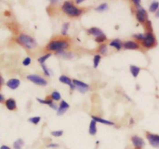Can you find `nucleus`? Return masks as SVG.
<instances>
[{
	"mask_svg": "<svg viewBox=\"0 0 159 149\" xmlns=\"http://www.w3.org/2000/svg\"><path fill=\"white\" fill-rule=\"evenodd\" d=\"M17 41H18V43L22 44L24 46H25V47L29 49V50L33 49V48H35L37 46V43L34 40V39L26 35V34L19 35L18 39H17Z\"/></svg>",
	"mask_w": 159,
	"mask_h": 149,
	"instance_id": "f257e3e1",
	"label": "nucleus"
},
{
	"mask_svg": "<svg viewBox=\"0 0 159 149\" xmlns=\"http://www.w3.org/2000/svg\"><path fill=\"white\" fill-rule=\"evenodd\" d=\"M62 10L64 13L71 16H78L82 13V10H78L71 2H65L62 5Z\"/></svg>",
	"mask_w": 159,
	"mask_h": 149,
	"instance_id": "f03ea898",
	"label": "nucleus"
},
{
	"mask_svg": "<svg viewBox=\"0 0 159 149\" xmlns=\"http://www.w3.org/2000/svg\"><path fill=\"white\" fill-rule=\"evenodd\" d=\"M68 47V43L64 40L52 41L48 45V49L51 51H63V50Z\"/></svg>",
	"mask_w": 159,
	"mask_h": 149,
	"instance_id": "7ed1b4c3",
	"label": "nucleus"
},
{
	"mask_svg": "<svg viewBox=\"0 0 159 149\" xmlns=\"http://www.w3.org/2000/svg\"><path fill=\"white\" fill-rule=\"evenodd\" d=\"M27 80H29L31 82H33V83H36L37 85L41 86H46L48 84V82L45 79H44L43 77L38 76V75H29L27 76Z\"/></svg>",
	"mask_w": 159,
	"mask_h": 149,
	"instance_id": "20e7f679",
	"label": "nucleus"
},
{
	"mask_svg": "<svg viewBox=\"0 0 159 149\" xmlns=\"http://www.w3.org/2000/svg\"><path fill=\"white\" fill-rule=\"evenodd\" d=\"M147 139L148 140L150 144L155 148H159V135L147 133Z\"/></svg>",
	"mask_w": 159,
	"mask_h": 149,
	"instance_id": "39448f33",
	"label": "nucleus"
},
{
	"mask_svg": "<svg viewBox=\"0 0 159 149\" xmlns=\"http://www.w3.org/2000/svg\"><path fill=\"white\" fill-rule=\"evenodd\" d=\"M154 43H155V38L153 34L151 33H147L145 35L144 40L143 41V45L145 47L150 48L154 45Z\"/></svg>",
	"mask_w": 159,
	"mask_h": 149,
	"instance_id": "423d86ee",
	"label": "nucleus"
},
{
	"mask_svg": "<svg viewBox=\"0 0 159 149\" xmlns=\"http://www.w3.org/2000/svg\"><path fill=\"white\" fill-rule=\"evenodd\" d=\"M137 19L140 23H144L145 20L147 19V12L144 9H143L141 6L137 7V14H136Z\"/></svg>",
	"mask_w": 159,
	"mask_h": 149,
	"instance_id": "0eeeda50",
	"label": "nucleus"
},
{
	"mask_svg": "<svg viewBox=\"0 0 159 149\" xmlns=\"http://www.w3.org/2000/svg\"><path fill=\"white\" fill-rule=\"evenodd\" d=\"M131 141H132L133 146L135 147L136 148L140 149L145 145V143L144 141V140H143L141 137L137 136V135H134V136L132 137V138H131Z\"/></svg>",
	"mask_w": 159,
	"mask_h": 149,
	"instance_id": "6e6552de",
	"label": "nucleus"
},
{
	"mask_svg": "<svg viewBox=\"0 0 159 149\" xmlns=\"http://www.w3.org/2000/svg\"><path fill=\"white\" fill-rule=\"evenodd\" d=\"M72 82H73L74 85L78 88V90H79L80 92L86 93V91L88 90V85L84 83V82L79 81H78V80H73Z\"/></svg>",
	"mask_w": 159,
	"mask_h": 149,
	"instance_id": "1a4fd4ad",
	"label": "nucleus"
},
{
	"mask_svg": "<svg viewBox=\"0 0 159 149\" xmlns=\"http://www.w3.org/2000/svg\"><path fill=\"white\" fill-rule=\"evenodd\" d=\"M59 81L60 82H62L63 83H65V84H68V85L71 87V90H74V89H75V86L74 85L73 82L70 80V78H68V77L64 76V75H62L59 77Z\"/></svg>",
	"mask_w": 159,
	"mask_h": 149,
	"instance_id": "9d476101",
	"label": "nucleus"
},
{
	"mask_svg": "<svg viewBox=\"0 0 159 149\" xmlns=\"http://www.w3.org/2000/svg\"><path fill=\"white\" fill-rule=\"evenodd\" d=\"M69 108V104L68 103L64 101V100H62V103L60 104L59 108L57 109V115H62L65 113V111Z\"/></svg>",
	"mask_w": 159,
	"mask_h": 149,
	"instance_id": "9b49d317",
	"label": "nucleus"
},
{
	"mask_svg": "<svg viewBox=\"0 0 159 149\" xmlns=\"http://www.w3.org/2000/svg\"><path fill=\"white\" fill-rule=\"evenodd\" d=\"M20 84V81L18 79H10L6 83V85L12 90H16Z\"/></svg>",
	"mask_w": 159,
	"mask_h": 149,
	"instance_id": "f8f14e48",
	"label": "nucleus"
},
{
	"mask_svg": "<svg viewBox=\"0 0 159 149\" xmlns=\"http://www.w3.org/2000/svg\"><path fill=\"white\" fill-rule=\"evenodd\" d=\"M88 33L91 34V35L94 36L95 37H99L100 36H102V34H104L103 32H102L100 29L96 28V27H93V28H90L88 30Z\"/></svg>",
	"mask_w": 159,
	"mask_h": 149,
	"instance_id": "ddd939ff",
	"label": "nucleus"
},
{
	"mask_svg": "<svg viewBox=\"0 0 159 149\" xmlns=\"http://www.w3.org/2000/svg\"><path fill=\"white\" fill-rule=\"evenodd\" d=\"M124 46L128 50H136L139 48L138 43H134L133 41H127L126 43H124Z\"/></svg>",
	"mask_w": 159,
	"mask_h": 149,
	"instance_id": "4468645a",
	"label": "nucleus"
},
{
	"mask_svg": "<svg viewBox=\"0 0 159 149\" xmlns=\"http://www.w3.org/2000/svg\"><path fill=\"white\" fill-rule=\"evenodd\" d=\"M92 119L94 120L96 122H99V123L101 124H106V125H113L114 123L113 121H107L106 119L101 118H98V117H95V116H92Z\"/></svg>",
	"mask_w": 159,
	"mask_h": 149,
	"instance_id": "2eb2a0df",
	"label": "nucleus"
},
{
	"mask_svg": "<svg viewBox=\"0 0 159 149\" xmlns=\"http://www.w3.org/2000/svg\"><path fill=\"white\" fill-rule=\"evenodd\" d=\"M6 107L9 110H10V111H12V110H14L17 107V103L15 101V100L12 99V98H10V99L6 100Z\"/></svg>",
	"mask_w": 159,
	"mask_h": 149,
	"instance_id": "dca6fc26",
	"label": "nucleus"
},
{
	"mask_svg": "<svg viewBox=\"0 0 159 149\" xmlns=\"http://www.w3.org/2000/svg\"><path fill=\"white\" fill-rule=\"evenodd\" d=\"M97 132V129H96V121L94 120H92L90 122V125H89V134L91 135H95Z\"/></svg>",
	"mask_w": 159,
	"mask_h": 149,
	"instance_id": "f3484780",
	"label": "nucleus"
},
{
	"mask_svg": "<svg viewBox=\"0 0 159 149\" xmlns=\"http://www.w3.org/2000/svg\"><path fill=\"white\" fill-rule=\"evenodd\" d=\"M109 45L111 46H113V47L116 48L117 50H120L122 47L121 41L120 40H117V39H116V40H114L111 41V42H110V43H109Z\"/></svg>",
	"mask_w": 159,
	"mask_h": 149,
	"instance_id": "a211bd4d",
	"label": "nucleus"
},
{
	"mask_svg": "<svg viewBox=\"0 0 159 149\" xmlns=\"http://www.w3.org/2000/svg\"><path fill=\"white\" fill-rule=\"evenodd\" d=\"M130 71H131V74L133 75V77H137L138 76V74L140 73V69L137 66H130Z\"/></svg>",
	"mask_w": 159,
	"mask_h": 149,
	"instance_id": "6ab92c4d",
	"label": "nucleus"
},
{
	"mask_svg": "<svg viewBox=\"0 0 159 149\" xmlns=\"http://www.w3.org/2000/svg\"><path fill=\"white\" fill-rule=\"evenodd\" d=\"M24 145V140H22L21 138H19L17 139L16 141L14 142L13 144V148L14 149H21Z\"/></svg>",
	"mask_w": 159,
	"mask_h": 149,
	"instance_id": "aec40b11",
	"label": "nucleus"
},
{
	"mask_svg": "<svg viewBox=\"0 0 159 149\" xmlns=\"http://www.w3.org/2000/svg\"><path fill=\"white\" fill-rule=\"evenodd\" d=\"M159 9V3L158 2H153V3L151 4L149 8L150 12H156L157 10H158Z\"/></svg>",
	"mask_w": 159,
	"mask_h": 149,
	"instance_id": "412c9836",
	"label": "nucleus"
},
{
	"mask_svg": "<svg viewBox=\"0 0 159 149\" xmlns=\"http://www.w3.org/2000/svg\"><path fill=\"white\" fill-rule=\"evenodd\" d=\"M108 10V5H107L106 3H102L100 5H99L95 10L98 11V12H104L106 10Z\"/></svg>",
	"mask_w": 159,
	"mask_h": 149,
	"instance_id": "4be33fe9",
	"label": "nucleus"
},
{
	"mask_svg": "<svg viewBox=\"0 0 159 149\" xmlns=\"http://www.w3.org/2000/svg\"><path fill=\"white\" fill-rule=\"evenodd\" d=\"M101 60V57L100 55H95V57H94V59H93V62H94V68H97L99 64H100V62Z\"/></svg>",
	"mask_w": 159,
	"mask_h": 149,
	"instance_id": "5701e85b",
	"label": "nucleus"
},
{
	"mask_svg": "<svg viewBox=\"0 0 159 149\" xmlns=\"http://www.w3.org/2000/svg\"><path fill=\"white\" fill-rule=\"evenodd\" d=\"M51 98L55 100H61V94L59 92L57 91H54L51 94Z\"/></svg>",
	"mask_w": 159,
	"mask_h": 149,
	"instance_id": "b1692460",
	"label": "nucleus"
},
{
	"mask_svg": "<svg viewBox=\"0 0 159 149\" xmlns=\"http://www.w3.org/2000/svg\"><path fill=\"white\" fill-rule=\"evenodd\" d=\"M28 121L31 123H33V124H37L41 121V117H33V118L29 119Z\"/></svg>",
	"mask_w": 159,
	"mask_h": 149,
	"instance_id": "393cba45",
	"label": "nucleus"
},
{
	"mask_svg": "<svg viewBox=\"0 0 159 149\" xmlns=\"http://www.w3.org/2000/svg\"><path fill=\"white\" fill-rule=\"evenodd\" d=\"M50 56H51V54H50V53H48V54L45 55V56H44V57H40V58L38 59V61H39V63H41V64H44V62H45Z\"/></svg>",
	"mask_w": 159,
	"mask_h": 149,
	"instance_id": "a878e982",
	"label": "nucleus"
},
{
	"mask_svg": "<svg viewBox=\"0 0 159 149\" xmlns=\"http://www.w3.org/2000/svg\"><path fill=\"white\" fill-rule=\"evenodd\" d=\"M37 100L38 101L40 102V103H41V104H47V105H49L50 107V105L53 104L52 100H41V99H40V98H37Z\"/></svg>",
	"mask_w": 159,
	"mask_h": 149,
	"instance_id": "bb28decb",
	"label": "nucleus"
},
{
	"mask_svg": "<svg viewBox=\"0 0 159 149\" xmlns=\"http://www.w3.org/2000/svg\"><path fill=\"white\" fill-rule=\"evenodd\" d=\"M68 26H69V23H64L62 26V33L63 35H66L67 32H68Z\"/></svg>",
	"mask_w": 159,
	"mask_h": 149,
	"instance_id": "cd10ccee",
	"label": "nucleus"
},
{
	"mask_svg": "<svg viewBox=\"0 0 159 149\" xmlns=\"http://www.w3.org/2000/svg\"><path fill=\"white\" fill-rule=\"evenodd\" d=\"M41 67H42V69H43L44 73V74H45L46 76H48V77L50 76V72H49V70H48V67L45 66V64H41Z\"/></svg>",
	"mask_w": 159,
	"mask_h": 149,
	"instance_id": "c85d7f7f",
	"label": "nucleus"
},
{
	"mask_svg": "<svg viewBox=\"0 0 159 149\" xmlns=\"http://www.w3.org/2000/svg\"><path fill=\"white\" fill-rule=\"evenodd\" d=\"M106 40V35H104V34H102V36H100L99 37H96L95 41L98 42V43H102V42H104Z\"/></svg>",
	"mask_w": 159,
	"mask_h": 149,
	"instance_id": "c756f323",
	"label": "nucleus"
},
{
	"mask_svg": "<svg viewBox=\"0 0 159 149\" xmlns=\"http://www.w3.org/2000/svg\"><path fill=\"white\" fill-rule=\"evenodd\" d=\"M63 135V131H55L51 132V135L55 137H61Z\"/></svg>",
	"mask_w": 159,
	"mask_h": 149,
	"instance_id": "7c9ffc66",
	"label": "nucleus"
},
{
	"mask_svg": "<svg viewBox=\"0 0 159 149\" xmlns=\"http://www.w3.org/2000/svg\"><path fill=\"white\" fill-rule=\"evenodd\" d=\"M100 51L102 54H106L107 53V46L106 45H102L100 48Z\"/></svg>",
	"mask_w": 159,
	"mask_h": 149,
	"instance_id": "2f4dec72",
	"label": "nucleus"
},
{
	"mask_svg": "<svg viewBox=\"0 0 159 149\" xmlns=\"http://www.w3.org/2000/svg\"><path fill=\"white\" fill-rule=\"evenodd\" d=\"M133 36L135 37L136 39H138L139 40H144L145 38V35L142 34V33H140V34H136V35H133Z\"/></svg>",
	"mask_w": 159,
	"mask_h": 149,
	"instance_id": "473e14b6",
	"label": "nucleus"
},
{
	"mask_svg": "<svg viewBox=\"0 0 159 149\" xmlns=\"http://www.w3.org/2000/svg\"><path fill=\"white\" fill-rule=\"evenodd\" d=\"M31 63V59L30 57H26V59H24V60L23 61V64H24V66H28L30 65Z\"/></svg>",
	"mask_w": 159,
	"mask_h": 149,
	"instance_id": "72a5a7b5",
	"label": "nucleus"
},
{
	"mask_svg": "<svg viewBox=\"0 0 159 149\" xmlns=\"http://www.w3.org/2000/svg\"><path fill=\"white\" fill-rule=\"evenodd\" d=\"M134 4H135L136 7H139V6H140V0H133L132 1Z\"/></svg>",
	"mask_w": 159,
	"mask_h": 149,
	"instance_id": "f704fd0d",
	"label": "nucleus"
},
{
	"mask_svg": "<svg viewBox=\"0 0 159 149\" xmlns=\"http://www.w3.org/2000/svg\"><path fill=\"white\" fill-rule=\"evenodd\" d=\"M48 148H55V147H58V144H49V145H48Z\"/></svg>",
	"mask_w": 159,
	"mask_h": 149,
	"instance_id": "c9c22d12",
	"label": "nucleus"
},
{
	"mask_svg": "<svg viewBox=\"0 0 159 149\" xmlns=\"http://www.w3.org/2000/svg\"><path fill=\"white\" fill-rule=\"evenodd\" d=\"M0 149H10V148H9L8 146H6V145H3L0 148Z\"/></svg>",
	"mask_w": 159,
	"mask_h": 149,
	"instance_id": "e433bc0d",
	"label": "nucleus"
},
{
	"mask_svg": "<svg viewBox=\"0 0 159 149\" xmlns=\"http://www.w3.org/2000/svg\"><path fill=\"white\" fill-rule=\"evenodd\" d=\"M4 100V97H3V96L2 94H0V102H2Z\"/></svg>",
	"mask_w": 159,
	"mask_h": 149,
	"instance_id": "4c0bfd02",
	"label": "nucleus"
},
{
	"mask_svg": "<svg viewBox=\"0 0 159 149\" xmlns=\"http://www.w3.org/2000/svg\"><path fill=\"white\" fill-rule=\"evenodd\" d=\"M76 3H78V4H79V3H81L82 2H83V0H77V1H75Z\"/></svg>",
	"mask_w": 159,
	"mask_h": 149,
	"instance_id": "58836bf2",
	"label": "nucleus"
},
{
	"mask_svg": "<svg viewBox=\"0 0 159 149\" xmlns=\"http://www.w3.org/2000/svg\"><path fill=\"white\" fill-rule=\"evenodd\" d=\"M156 17L159 18V9H158V12H157V13H156Z\"/></svg>",
	"mask_w": 159,
	"mask_h": 149,
	"instance_id": "ea45409f",
	"label": "nucleus"
},
{
	"mask_svg": "<svg viewBox=\"0 0 159 149\" xmlns=\"http://www.w3.org/2000/svg\"><path fill=\"white\" fill-rule=\"evenodd\" d=\"M2 83V78H1V77H0V83Z\"/></svg>",
	"mask_w": 159,
	"mask_h": 149,
	"instance_id": "a19ab883",
	"label": "nucleus"
}]
</instances>
